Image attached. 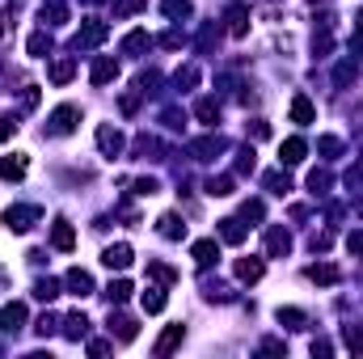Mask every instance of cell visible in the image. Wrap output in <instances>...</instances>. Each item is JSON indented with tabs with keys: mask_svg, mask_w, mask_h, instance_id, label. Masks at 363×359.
Instances as JSON below:
<instances>
[{
	"mask_svg": "<svg viewBox=\"0 0 363 359\" xmlns=\"http://www.w3.org/2000/svg\"><path fill=\"white\" fill-rule=\"evenodd\" d=\"M224 152H228V140L220 135V131H212V135H199V140H190V157L194 161H216V157H224Z\"/></svg>",
	"mask_w": 363,
	"mask_h": 359,
	"instance_id": "6da1fadb",
	"label": "cell"
},
{
	"mask_svg": "<svg viewBox=\"0 0 363 359\" xmlns=\"http://www.w3.org/2000/svg\"><path fill=\"white\" fill-rule=\"evenodd\" d=\"M106 34H110V26H106V22L89 17V22L76 30V38H72V51H93V47H101V42H106Z\"/></svg>",
	"mask_w": 363,
	"mask_h": 359,
	"instance_id": "7a4b0ae2",
	"label": "cell"
},
{
	"mask_svg": "<svg viewBox=\"0 0 363 359\" xmlns=\"http://www.w3.org/2000/svg\"><path fill=\"white\" fill-rule=\"evenodd\" d=\"M38 220H42V212H38V208H30V203L5 208V228H9V233H30Z\"/></svg>",
	"mask_w": 363,
	"mask_h": 359,
	"instance_id": "3957f363",
	"label": "cell"
},
{
	"mask_svg": "<svg viewBox=\"0 0 363 359\" xmlns=\"http://www.w3.org/2000/svg\"><path fill=\"white\" fill-rule=\"evenodd\" d=\"M26 304L22 300H9V304H0V334H22L26 330Z\"/></svg>",
	"mask_w": 363,
	"mask_h": 359,
	"instance_id": "277c9868",
	"label": "cell"
},
{
	"mask_svg": "<svg viewBox=\"0 0 363 359\" xmlns=\"http://www.w3.org/2000/svg\"><path fill=\"white\" fill-rule=\"evenodd\" d=\"M76 119H81L76 106H56V110H51V119H47V131L51 135H72L76 131Z\"/></svg>",
	"mask_w": 363,
	"mask_h": 359,
	"instance_id": "5b68a950",
	"label": "cell"
},
{
	"mask_svg": "<svg viewBox=\"0 0 363 359\" xmlns=\"http://www.w3.org/2000/svg\"><path fill=\"white\" fill-rule=\"evenodd\" d=\"M97 148H101V157H110V161H115L119 152L127 148V140H123V131H119V127L101 123V127H97Z\"/></svg>",
	"mask_w": 363,
	"mask_h": 359,
	"instance_id": "8992f818",
	"label": "cell"
},
{
	"mask_svg": "<svg viewBox=\"0 0 363 359\" xmlns=\"http://www.w3.org/2000/svg\"><path fill=\"white\" fill-rule=\"evenodd\" d=\"M292 253V233L283 224H271L267 228V258H287Z\"/></svg>",
	"mask_w": 363,
	"mask_h": 359,
	"instance_id": "52a82bcc",
	"label": "cell"
},
{
	"mask_svg": "<svg viewBox=\"0 0 363 359\" xmlns=\"http://www.w3.org/2000/svg\"><path fill=\"white\" fill-rule=\"evenodd\" d=\"M115 76H119V60H115V56H97V60H93V68H89V81H93L97 89H101V85H110Z\"/></svg>",
	"mask_w": 363,
	"mask_h": 359,
	"instance_id": "ba28073f",
	"label": "cell"
},
{
	"mask_svg": "<svg viewBox=\"0 0 363 359\" xmlns=\"http://www.w3.org/2000/svg\"><path fill=\"white\" fill-rule=\"evenodd\" d=\"M131 258H135V253H131V245H127V241L101 249V262H106L110 271H127V267H131Z\"/></svg>",
	"mask_w": 363,
	"mask_h": 359,
	"instance_id": "9c48e42d",
	"label": "cell"
},
{
	"mask_svg": "<svg viewBox=\"0 0 363 359\" xmlns=\"http://www.w3.org/2000/svg\"><path fill=\"white\" fill-rule=\"evenodd\" d=\"M304 279H308V283H317V287H334V283L342 279V271H338L334 262H313V267L304 271Z\"/></svg>",
	"mask_w": 363,
	"mask_h": 359,
	"instance_id": "30bf717a",
	"label": "cell"
},
{
	"mask_svg": "<svg viewBox=\"0 0 363 359\" xmlns=\"http://www.w3.org/2000/svg\"><path fill=\"white\" fill-rule=\"evenodd\" d=\"M131 152H135V157L140 161H161V152H165V144L157 140V135H135V144H131Z\"/></svg>",
	"mask_w": 363,
	"mask_h": 359,
	"instance_id": "8fae6325",
	"label": "cell"
},
{
	"mask_svg": "<svg viewBox=\"0 0 363 359\" xmlns=\"http://www.w3.org/2000/svg\"><path fill=\"white\" fill-rule=\"evenodd\" d=\"M135 334H140L135 317H127V313H115V309H110V338H119V342H135Z\"/></svg>",
	"mask_w": 363,
	"mask_h": 359,
	"instance_id": "7c38bea8",
	"label": "cell"
},
{
	"mask_svg": "<svg viewBox=\"0 0 363 359\" xmlns=\"http://www.w3.org/2000/svg\"><path fill=\"white\" fill-rule=\"evenodd\" d=\"M51 245H56L60 253H72L76 249V228L68 220H56V224H51Z\"/></svg>",
	"mask_w": 363,
	"mask_h": 359,
	"instance_id": "4fadbf2b",
	"label": "cell"
},
{
	"mask_svg": "<svg viewBox=\"0 0 363 359\" xmlns=\"http://www.w3.org/2000/svg\"><path fill=\"white\" fill-rule=\"evenodd\" d=\"M47 76H51V85H68L76 76V60L72 56H56V60H51V68H47Z\"/></svg>",
	"mask_w": 363,
	"mask_h": 359,
	"instance_id": "5bb4252c",
	"label": "cell"
},
{
	"mask_svg": "<svg viewBox=\"0 0 363 359\" xmlns=\"http://www.w3.org/2000/svg\"><path fill=\"white\" fill-rule=\"evenodd\" d=\"M60 334H64L68 342H81V338H89V317H85V313H68V317L60 322Z\"/></svg>",
	"mask_w": 363,
	"mask_h": 359,
	"instance_id": "9a60e30c",
	"label": "cell"
},
{
	"mask_svg": "<svg viewBox=\"0 0 363 359\" xmlns=\"http://www.w3.org/2000/svg\"><path fill=\"white\" fill-rule=\"evenodd\" d=\"M292 123H296V127L317 123V106H313V101H308L304 93H296V97H292Z\"/></svg>",
	"mask_w": 363,
	"mask_h": 359,
	"instance_id": "2e32d148",
	"label": "cell"
},
{
	"mask_svg": "<svg viewBox=\"0 0 363 359\" xmlns=\"http://www.w3.org/2000/svg\"><path fill=\"white\" fill-rule=\"evenodd\" d=\"M190 258H194L199 267H212V262H220V245H216L212 237H203V241L190 245Z\"/></svg>",
	"mask_w": 363,
	"mask_h": 359,
	"instance_id": "e0dca14e",
	"label": "cell"
},
{
	"mask_svg": "<svg viewBox=\"0 0 363 359\" xmlns=\"http://www.w3.org/2000/svg\"><path fill=\"white\" fill-rule=\"evenodd\" d=\"M64 287H68L72 296H93V275L81 271V267H72V271L64 275Z\"/></svg>",
	"mask_w": 363,
	"mask_h": 359,
	"instance_id": "ac0fdd59",
	"label": "cell"
},
{
	"mask_svg": "<svg viewBox=\"0 0 363 359\" xmlns=\"http://www.w3.org/2000/svg\"><path fill=\"white\" fill-rule=\"evenodd\" d=\"M38 22H42L47 30L64 26V22H68V5H64V0H47V5H42V13H38Z\"/></svg>",
	"mask_w": 363,
	"mask_h": 359,
	"instance_id": "d6986e66",
	"label": "cell"
},
{
	"mask_svg": "<svg viewBox=\"0 0 363 359\" xmlns=\"http://www.w3.org/2000/svg\"><path fill=\"white\" fill-rule=\"evenodd\" d=\"M249 237V228H245V220H237V216H228V220H220V241L224 245H241Z\"/></svg>",
	"mask_w": 363,
	"mask_h": 359,
	"instance_id": "ffe728a7",
	"label": "cell"
},
{
	"mask_svg": "<svg viewBox=\"0 0 363 359\" xmlns=\"http://www.w3.org/2000/svg\"><path fill=\"white\" fill-rule=\"evenodd\" d=\"M262 275H267V262L262 258H237V279L241 283H258Z\"/></svg>",
	"mask_w": 363,
	"mask_h": 359,
	"instance_id": "44dd1931",
	"label": "cell"
},
{
	"mask_svg": "<svg viewBox=\"0 0 363 359\" xmlns=\"http://www.w3.org/2000/svg\"><path fill=\"white\" fill-rule=\"evenodd\" d=\"M194 119L207 123V127H216V123H220V101H216V97H199V101H194Z\"/></svg>",
	"mask_w": 363,
	"mask_h": 359,
	"instance_id": "7402d4cb",
	"label": "cell"
},
{
	"mask_svg": "<svg viewBox=\"0 0 363 359\" xmlns=\"http://www.w3.org/2000/svg\"><path fill=\"white\" fill-rule=\"evenodd\" d=\"M182 338H186V326H169V330L157 338V347H152V351H157V355H174V351L182 347Z\"/></svg>",
	"mask_w": 363,
	"mask_h": 359,
	"instance_id": "603a6c76",
	"label": "cell"
},
{
	"mask_svg": "<svg viewBox=\"0 0 363 359\" xmlns=\"http://www.w3.org/2000/svg\"><path fill=\"white\" fill-rule=\"evenodd\" d=\"M0 178H5V182H22V178H26V157H22V152L0 157Z\"/></svg>",
	"mask_w": 363,
	"mask_h": 359,
	"instance_id": "cb8c5ba5",
	"label": "cell"
},
{
	"mask_svg": "<svg viewBox=\"0 0 363 359\" xmlns=\"http://www.w3.org/2000/svg\"><path fill=\"white\" fill-rule=\"evenodd\" d=\"M304 152H308V144H304L300 135H292V140H283V148H279V161H283V165H300Z\"/></svg>",
	"mask_w": 363,
	"mask_h": 359,
	"instance_id": "d4e9b609",
	"label": "cell"
},
{
	"mask_svg": "<svg viewBox=\"0 0 363 359\" xmlns=\"http://www.w3.org/2000/svg\"><path fill=\"white\" fill-rule=\"evenodd\" d=\"M228 34H233V38H245V34H249V9H245V5H233V9H228Z\"/></svg>",
	"mask_w": 363,
	"mask_h": 359,
	"instance_id": "484cf974",
	"label": "cell"
},
{
	"mask_svg": "<svg viewBox=\"0 0 363 359\" xmlns=\"http://www.w3.org/2000/svg\"><path fill=\"white\" fill-rule=\"evenodd\" d=\"M157 233H161L165 241H182V237H186V224H182L174 212H165V216L157 220Z\"/></svg>",
	"mask_w": 363,
	"mask_h": 359,
	"instance_id": "4316f807",
	"label": "cell"
},
{
	"mask_svg": "<svg viewBox=\"0 0 363 359\" xmlns=\"http://www.w3.org/2000/svg\"><path fill=\"white\" fill-rule=\"evenodd\" d=\"M140 304H144V313H161L165 304H169V296H165V283H157V287H148V292L140 296Z\"/></svg>",
	"mask_w": 363,
	"mask_h": 359,
	"instance_id": "83f0119b",
	"label": "cell"
},
{
	"mask_svg": "<svg viewBox=\"0 0 363 359\" xmlns=\"http://www.w3.org/2000/svg\"><path fill=\"white\" fill-rule=\"evenodd\" d=\"M152 47V38H148V30H131L127 38H123V56H144V51Z\"/></svg>",
	"mask_w": 363,
	"mask_h": 359,
	"instance_id": "f1b7e54d",
	"label": "cell"
},
{
	"mask_svg": "<svg viewBox=\"0 0 363 359\" xmlns=\"http://www.w3.org/2000/svg\"><path fill=\"white\" fill-rule=\"evenodd\" d=\"M26 51H30L34 60H47V56H51V34H47V30L30 34V38H26Z\"/></svg>",
	"mask_w": 363,
	"mask_h": 359,
	"instance_id": "f546056e",
	"label": "cell"
},
{
	"mask_svg": "<svg viewBox=\"0 0 363 359\" xmlns=\"http://www.w3.org/2000/svg\"><path fill=\"white\" fill-rule=\"evenodd\" d=\"M330 186H334V178H330V169H313V174H308V194H313V199H321V194H330Z\"/></svg>",
	"mask_w": 363,
	"mask_h": 359,
	"instance_id": "4dcf8cb0",
	"label": "cell"
},
{
	"mask_svg": "<svg viewBox=\"0 0 363 359\" xmlns=\"http://www.w3.org/2000/svg\"><path fill=\"white\" fill-rule=\"evenodd\" d=\"M262 186H267L271 194H287V190H292V178H287L283 169H271V174H262Z\"/></svg>",
	"mask_w": 363,
	"mask_h": 359,
	"instance_id": "1f68e13d",
	"label": "cell"
},
{
	"mask_svg": "<svg viewBox=\"0 0 363 359\" xmlns=\"http://www.w3.org/2000/svg\"><path fill=\"white\" fill-rule=\"evenodd\" d=\"M355 76H359V64H355V56H351V60H342V64L334 68V85H338V89H346Z\"/></svg>",
	"mask_w": 363,
	"mask_h": 359,
	"instance_id": "d6a6232c",
	"label": "cell"
},
{
	"mask_svg": "<svg viewBox=\"0 0 363 359\" xmlns=\"http://www.w3.org/2000/svg\"><path fill=\"white\" fill-rule=\"evenodd\" d=\"M161 9H165V17H169V22H186V17L194 13V5H190V0H165Z\"/></svg>",
	"mask_w": 363,
	"mask_h": 359,
	"instance_id": "836d02e7",
	"label": "cell"
},
{
	"mask_svg": "<svg viewBox=\"0 0 363 359\" xmlns=\"http://www.w3.org/2000/svg\"><path fill=\"white\" fill-rule=\"evenodd\" d=\"M233 186H237V182L224 174V178H207V186H203V190L212 194V199H228V194H233Z\"/></svg>",
	"mask_w": 363,
	"mask_h": 359,
	"instance_id": "e575fe53",
	"label": "cell"
},
{
	"mask_svg": "<svg viewBox=\"0 0 363 359\" xmlns=\"http://www.w3.org/2000/svg\"><path fill=\"white\" fill-rule=\"evenodd\" d=\"M131 292H135V287H131L127 279H115V283L106 287V300H110V304H127V300H131Z\"/></svg>",
	"mask_w": 363,
	"mask_h": 359,
	"instance_id": "d590c367",
	"label": "cell"
},
{
	"mask_svg": "<svg viewBox=\"0 0 363 359\" xmlns=\"http://www.w3.org/2000/svg\"><path fill=\"white\" fill-rule=\"evenodd\" d=\"M275 317H279V326H287V330H304V326H308L304 309H279Z\"/></svg>",
	"mask_w": 363,
	"mask_h": 359,
	"instance_id": "8d00e7d4",
	"label": "cell"
},
{
	"mask_svg": "<svg viewBox=\"0 0 363 359\" xmlns=\"http://www.w3.org/2000/svg\"><path fill=\"white\" fill-rule=\"evenodd\" d=\"M56 296H60V279H38V283H34V300L51 304Z\"/></svg>",
	"mask_w": 363,
	"mask_h": 359,
	"instance_id": "74e56055",
	"label": "cell"
},
{
	"mask_svg": "<svg viewBox=\"0 0 363 359\" xmlns=\"http://www.w3.org/2000/svg\"><path fill=\"white\" fill-rule=\"evenodd\" d=\"M174 85H178V89H194V85H199V68H194V64H182V68L174 72Z\"/></svg>",
	"mask_w": 363,
	"mask_h": 359,
	"instance_id": "f35d334b",
	"label": "cell"
},
{
	"mask_svg": "<svg viewBox=\"0 0 363 359\" xmlns=\"http://www.w3.org/2000/svg\"><path fill=\"white\" fill-rule=\"evenodd\" d=\"M148 9V0H115V17H135Z\"/></svg>",
	"mask_w": 363,
	"mask_h": 359,
	"instance_id": "ab89813d",
	"label": "cell"
},
{
	"mask_svg": "<svg viewBox=\"0 0 363 359\" xmlns=\"http://www.w3.org/2000/svg\"><path fill=\"white\" fill-rule=\"evenodd\" d=\"M317 152H321L326 161H334L338 152H342V140H338V135H321V140H317Z\"/></svg>",
	"mask_w": 363,
	"mask_h": 359,
	"instance_id": "60d3db41",
	"label": "cell"
},
{
	"mask_svg": "<svg viewBox=\"0 0 363 359\" xmlns=\"http://www.w3.org/2000/svg\"><path fill=\"white\" fill-rule=\"evenodd\" d=\"M148 275L157 279V283H165V287L178 279V271H174V267H165V262H148Z\"/></svg>",
	"mask_w": 363,
	"mask_h": 359,
	"instance_id": "b9f144b4",
	"label": "cell"
},
{
	"mask_svg": "<svg viewBox=\"0 0 363 359\" xmlns=\"http://www.w3.org/2000/svg\"><path fill=\"white\" fill-rule=\"evenodd\" d=\"M216 42H220V26H203V30H199V51H203V56H207Z\"/></svg>",
	"mask_w": 363,
	"mask_h": 359,
	"instance_id": "7bdbcfd3",
	"label": "cell"
},
{
	"mask_svg": "<svg viewBox=\"0 0 363 359\" xmlns=\"http://www.w3.org/2000/svg\"><path fill=\"white\" fill-rule=\"evenodd\" d=\"M342 338H346V347H351L355 355H363V326H346Z\"/></svg>",
	"mask_w": 363,
	"mask_h": 359,
	"instance_id": "ee69618b",
	"label": "cell"
},
{
	"mask_svg": "<svg viewBox=\"0 0 363 359\" xmlns=\"http://www.w3.org/2000/svg\"><path fill=\"white\" fill-rule=\"evenodd\" d=\"M330 47H334V38H330V26H321V34L313 38V56L321 60V56H330Z\"/></svg>",
	"mask_w": 363,
	"mask_h": 359,
	"instance_id": "f6af8a7d",
	"label": "cell"
},
{
	"mask_svg": "<svg viewBox=\"0 0 363 359\" xmlns=\"http://www.w3.org/2000/svg\"><path fill=\"white\" fill-rule=\"evenodd\" d=\"M267 208H262V199H245V208H241V220H262Z\"/></svg>",
	"mask_w": 363,
	"mask_h": 359,
	"instance_id": "bcb514c9",
	"label": "cell"
},
{
	"mask_svg": "<svg viewBox=\"0 0 363 359\" xmlns=\"http://www.w3.org/2000/svg\"><path fill=\"white\" fill-rule=\"evenodd\" d=\"M157 85H161V72H152V68H148V72L140 76V85H135V89H140V93L148 97V93H157Z\"/></svg>",
	"mask_w": 363,
	"mask_h": 359,
	"instance_id": "7dc6e473",
	"label": "cell"
},
{
	"mask_svg": "<svg viewBox=\"0 0 363 359\" xmlns=\"http://www.w3.org/2000/svg\"><path fill=\"white\" fill-rule=\"evenodd\" d=\"M34 330H38V334H42V338H51V334H56V330H60V317H56V313H42V317H38V326H34Z\"/></svg>",
	"mask_w": 363,
	"mask_h": 359,
	"instance_id": "c3c4849f",
	"label": "cell"
},
{
	"mask_svg": "<svg viewBox=\"0 0 363 359\" xmlns=\"http://www.w3.org/2000/svg\"><path fill=\"white\" fill-rule=\"evenodd\" d=\"M253 165H258L253 161V148H241L237 152V174H253Z\"/></svg>",
	"mask_w": 363,
	"mask_h": 359,
	"instance_id": "681fc988",
	"label": "cell"
},
{
	"mask_svg": "<svg viewBox=\"0 0 363 359\" xmlns=\"http://www.w3.org/2000/svg\"><path fill=\"white\" fill-rule=\"evenodd\" d=\"M131 186H135V194H157V190H161V182H157V178H135Z\"/></svg>",
	"mask_w": 363,
	"mask_h": 359,
	"instance_id": "f907efd6",
	"label": "cell"
},
{
	"mask_svg": "<svg viewBox=\"0 0 363 359\" xmlns=\"http://www.w3.org/2000/svg\"><path fill=\"white\" fill-rule=\"evenodd\" d=\"M346 249L355 253V258H363V228H355V233H346Z\"/></svg>",
	"mask_w": 363,
	"mask_h": 359,
	"instance_id": "816d5d0a",
	"label": "cell"
},
{
	"mask_svg": "<svg viewBox=\"0 0 363 359\" xmlns=\"http://www.w3.org/2000/svg\"><path fill=\"white\" fill-rule=\"evenodd\" d=\"M249 135H253V140H267V135H271V123H267V119H253V123H249Z\"/></svg>",
	"mask_w": 363,
	"mask_h": 359,
	"instance_id": "f5cc1de1",
	"label": "cell"
},
{
	"mask_svg": "<svg viewBox=\"0 0 363 359\" xmlns=\"http://www.w3.org/2000/svg\"><path fill=\"white\" fill-rule=\"evenodd\" d=\"M330 241H334L330 233H313V241H308V245H313V253H326V249H330Z\"/></svg>",
	"mask_w": 363,
	"mask_h": 359,
	"instance_id": "db71d44e",
	"label": "cell"
},
{
	"mask_svg": "<svg viewBox=\"0 0 363 359\" xmlns=\"http://www.w3.org/2000/svg\"><path fill=\"white\" fill-rule=\"evenodd\" d=\"M182 123H186V115H182V110H165V127L182 131Z\"/></svg>",
	"mask_w": 363,
	"mask_h": 359,
	"instance_id": "11a10c76",
	"label": "cell"
},
{
	"mask_svg": "<svg viewBox=\"0 0 363 359\" xmlns=\"http://www.w3.org/2000/svg\"><path fill=\"white\" fill-rule=\"evenodd\" d=\"M13 131H17V119H0V144L13 140Z\"/></svg>",
	"mask_w": 363,
	"mask_h": 359,
	"instance_id": "9f6ffc18",
	"label": "cell"
},
{
	"mask_svg": "<svg viewBox=\"0 0 363 359\" xmlns=\"http://www.w3.org/2000/svg\"><path fill=\"white\" fill-rule=\"evenodd\" d=\"M135 106H140V89L135 93H123V115H135Z\"/></svg>",
	"mask_w": 363,
	"mask_h": 359,
	"instance_id": "6f0895ef",
	"label": "cell"
},
{
	"mask_svg": "<svg viewBox=\"0 0 363 359\" xmlns=\"http://www.w3.org/2000/svg\"><path fill=\"white\" fill-rule=\"evenodd\" d=\"M110 351H115V342H101V338L89 342V355H110Z\"/></svg>",
	"mask_w": 363,
	"mask_h": 359,
	"instance_id": "680465c9",
	"label": "cell"
},
{
	"mask_svg": "<svg viewBox=\"0 0 363 359\" xmlns=\"http://www.w3.org/2000/svg\"><path fill=\"white\" fill-rule=\"evenodd\" d=\"M157 42H161V47H182V34H178V30H169V34H161Z\"/></svg>",
	"mask_w": 363,
	"mask_h": 359,
	"instance_id": "91938a15",
	"label": "cell"
},
{
	"mask_svg": "<svg viewBox=\"0 0 363 359\" xmlns=\"http://www.w3.org/2000/svg\"><path fill=\"white\" fill-rule=\"evenodd\" d=\"M262 351H267V355H283V351H287V347H283V342H279V338H267V342H262Z\"/></svg>",
	"mask_w": 363,
	"mask_h": 359,
	"instance_id": "94428289",
	"label": "cell"
},
{
	"mask_svg": "<svg viewBox=\"0 0 363 359\" xmlns=\"http://www.w3.org/2000/svg\"><path fill=\"white\" fill-rule=\"evenodd\" d=\"M313 355H334V347L326 338H313Z\"/></svg>",
	"mask_w": 363,
	"mask_h": 359,
	"instance_id": "6125c7cd",
	"label": "cell"
},
{
	"mask_svg": "<svg viewBox=\"0 0 363 359\" xmlns=\"http://www.w3.org/2000/svg\"><path fill=\"white\" fill-rule=\"evenodd\" d=\"M355 30H359V34H363V9H359V17H355Z\"/></svg>",
	"mask_w": 363,
	"mask_h": 359,
	"instance_id": "be15d7a7",
	"label": "cell"
},
{
	"mask_svg": "<svg viewBox=\"0 0 363 359\" xmlns=\"http://www.w3.org/2000/svg\"><path fill=\"white\" fill-rule=\"evenodd\" d=\"M85 5H97V0H85Z\"/></svg>",
	"mask_w": 363,
	"mask_h": 359,
	"instance_id": "e7e4bbea",
	"label": "cell"
}]
</instances>
